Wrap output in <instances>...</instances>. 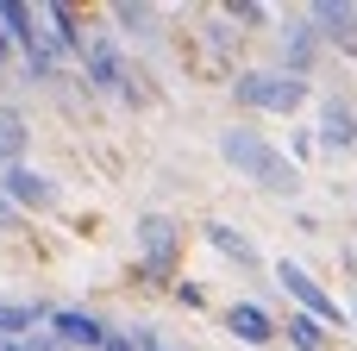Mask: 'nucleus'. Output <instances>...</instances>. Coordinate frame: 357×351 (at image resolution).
I'll return each instance as SVG.
<instances>
[{"label": "nucleus", "mask_w": 357, "mask_h": 351, "mask_svg": "<svg viewBox=\"0 0 357 351\" xmlns=\"http://www.w3.org/2000/svg\"><path fill=\"white\" fill-rule=\"evenodd\" d=\"M220 157L238 170V176H251L257 188H270V195H295L301 188V170H295V157H282L264 132H245V126H226L220 132Z\"/></svg>", "instance_id": "1"}, {"label": "nucleus", "mask_w": 357, "mask_h": 351, "mask_svg": "<svg viewBox=\"0 0 357 351\" xmlns=\"http://www.w3.org/2000/svg\"><path fill=\"white\" fill-rule=\"evenodd\" d=\"M232 94H238V107H251V113H301L314 88H307L301 75H289V69H245V75L232 82Z\"/></svg>", "instance_id": "2"}, {"label": "nucleus", "mask_w": 357, "mask_h": 351, "mask_svg": "<svg viewBox=\"0 0 357 351\" xmlns=\"http://www.w3.org/2000/svg\"><path fill=\"white\" fill-rule=\"evenodd\" d=\"M276 283H282V289L301 301V314H314L320 327H345V320H351V314H345V308H339V301H333V295H326V289H320L295 257H276Z\"/></svg>", "instance_id": "3"}, {"label": "nucleus", "mask_w": 357, "mask_h": 351, "mask_svg": "<svg viewBox=\"0 0 357 351\" xmlns=\"http://www.w3.org/2000/svg\"><path fill=\"white\" fill-rule=\"evenodd\" d=\"M50 339L63 351H100L113 333H107L94 314H82V308H50Z\"/></svg>", "instance_id": "4"}, {"label": "nucleus", "mask_w": 357, "mask_h": 351, "mask_svg": "<svg viewBox=\"0 0 357 351\" xmlns=\"http://www.w3.org/2000/svg\"><path fill=\"white\" fill-rule=\"evenodd\" d=\"M82 63H88V82H94L100 94H132L126 63H119V50H113L107 38H88V44H82Z\"/></svg>", "instance_id": "5"}, {"label": "nucleus", "mask_w": 357, "mask_h": 351, "mask_svg": "<svg viewBox=\"0 0 357 351\" xmlns=\"http://www.w3.org/2000/svg\"><path fill=\"white\" fill-rule=\"evenodd\" d=\"M220 320H226V333H232L238 345H270V339L282 333V327L270 320V308H264V301H232Z\"/></svg>", "instance_id": "6"}, {"label": "nucleus", "mask_w": 357, "mask_h": 351, "mask_svg": "<svg viewBox=\"0 0 357 351\" xmlns=\"http://www.w3.org/2000/svg\"><path fill=\"white\" fill-rule=\"evenodd\" d=\"M314 144L320 151H351L357 144V113L339 100V94H326L320 100V126H314Z\"/></svg>", "instance_id": "7"}, {"label": "nucleus", "mask_w": 357, "mask_h": 351, "mask_svg": "<svg viewBox=\"0 0 357 351\" xmlns=\"http://www.w3.org/2000/svg\"><path fill=\"white\" fill-rule=\"evenodd\" d=\"M0 195H6L13 207H50V201H56V182L19 163V170H0Z\"/></svg>", "instance_id": "8"}, {"label": "nucleus", "mask_w": 357, "mask_h": 351, "mask_svg": "<svg viewBox=\"0 0 357 351\" xmlns=\"http://www.w3.org/2000/svg\"><path fill=\"white\" fill-rule=\"evenodd\" d=\"M307 25H314L320 38H333V44L357 50V6H339V0H314V6H307Z\"/></svg>", "instance_id": "9"}, {"label": "nucleus", "mask_w": 357, "mask_h": 351, "mask_svg": "<svg viewBox=\"0 0 357 351\" xmlns=\"http://www.w3.org/2000/svg\"><path fill=\"white\" fill-rule=\"evenodd\" d=\"M138 245H144V270H169V257H176V220L169 214H144L138 220Z\"/></svg>", "instance_id": "10"}, {"label": "nucleus", "mask_w": 357, "mask_h": 351, "mask_svg": "<svg viewBox=\"0 0 357 351\" xmlns=\"http://www.w3.org/2000/svg\"><path fill=\"white\" fill-rule=\"evenodd\" d=\"M314 57H320V31H314L307 19H301V25H289V38H282V69L307 82V69H314Z\"/></svg>", "instance_id": "11"}, {"label": "nucleus", "mask_w": 357, "mask_h": 351, "mask_svg": "<svg viewBox=\"0 0 357 351\" xmlns=\"http://www.w3.org/2000/svg\"><path fill=\"white\" fill-rule=\"evenodd\" d=\"M220 257H232V264H245V270H257V245L238 232V226H226V220H207V232H201Z\"/></svg>", "instance_id": "12"}, {"label": "nucleus", "mask_w": 357, "mask_h": 351, "mask_svg": "<svg viewBox=\"0 0 357 351\" xmlns=\"http://www.w3.org/2000/svg\"><path fill=\"white\" fill-rule=\"evenodd\" d=\"M50 308L44 301H0V339H25L31 327H44Z\"/></svg>", "instance_id": "13"}, {"label": "nucleus", "mask_w": 357, "mask_h": 351, "mask_svg": "<svg viewBox=\"0 0 357 351\" xmlns=\"http://www.w3.org/2000/svg\"><path fill=\"white\" fill-rule=\"evenodd\" d=\"M25 151H31L25 119H19L13 107H0V170H19V163H25Z\"/></svg>", "instance_id": "14"}, {"label": "nucleus", "mask_w": 357, "mask_h": 351, "mask_svg": "<svg viewBox=\"0 0 357 351\" xmlns=\"http://www.w3.org/2000/svg\"><path fill=\"white\" fill-rule=\"evenodd\" d=\"M282 333H289V345H295V351H320V345H326V327H320L314 314H295Z\"/></svg>", "instance_id": "15"}, {"label": "nucleus", "mask_w": 357, "mask_h": 351, "mask_svg": "<svg viewBox=\"0 0 357 351\" xmlns=\"http://www.w3.org/2000/svg\"><path fill=\"white\" fill-rule=\"evenodd\" d=\"M232 19H238V25H270V6H251V0H238V6H232Z\"/></svg>", "instance_id": "16"}, {"label": "nucleus", "mask_w": 357, "mask_h": 351, "mask_svg": "<svg viewBox=\"0 0 357 351\" xmlns=\"http://www.w3.org/2000/svg\"><path fill=\"white\" fill-rule=\"evenodd\" d=\"M113 19H119V25H132V31H138V25H151V13H144V6H113Z\"/></svg>", "instance_id": "17"}, {"label": "nucleus", "mask_w": 357, "mask_h": 351, "mask_svg": "<svg viewBox=\"0 0 357 351\" xmlns=\"http://www.w3.org/2000/svg\"><path fill=\"white\" fill-rule=\"evenodd\" d=\"M289 151H295V170H301V157H314V132H295V144H289Z\"/></svg>", "instance_id": "18"}, {"label": "nucleus", "mask_w": 357, "mask_h": 351, "mask_svg": "<svg viewBox=\"0 0 357 351\" xmlns=\"http://www.w3.org/2000/svg\"><path fill=\"white\" fill-rule=\"evenodd\" d=\"M13 220H19V214H13V201L0 195V226H13Z\"/></svg>", "instance_id": "19"}, {"label": "nucleus", "mask_w": 357, "mask_h": 351, "mask_svg": "<svg viewBox=\"0 0 357 351\" xmlns=\"http://www.w3.org/2000/svg\"><path fill=\"white\" fill-rule=\"evenodd\" d=\"M6 50H13V44H6V31H0V57H6Z\"/></svg>", "instance_id": "20"}, {"label": "nucleus", "mask_w": 357, "mask_h": 351, "mask_svg": "<svg viewBox=\"0 0 357 351\" xmlns=\"http://www.w3.org/2000/svg\"><path fill=\"white\" fill-rule=\"evenodd\" d=\"M351 320H357V301H351Z\"/></svg>", "instance_id": "21"}]
</instances>
